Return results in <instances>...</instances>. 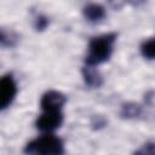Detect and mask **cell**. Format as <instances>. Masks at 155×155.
Listing matches in <instances>:
<instances>
[{"mask_svg":"<svg viewBox=\"0 0 155 155\" xmlns=\"http://www.w3.org/2000/svg\"><path fill=\"white\" fill-rule=\"evenodd\" d=\"M115 34H107L93 38L88 45V53L86 57L87 65H97L108 61L113 52V45L115 42Z\"/></svg>","mask_w":155,"mask_h":155,"instance_id":"6da1fadb","label":"cell"},{"mask_svg":"<svg viewBox=\"0 0 155 155\" xmlns=\"http://www.w3.org/2000/svg\"><path fill=\"white\" fill-rule=\"evenodd\" d=\"M25 155H63V142L52 134L42 136L27 144L24 149Z\"/></svg>","mask_w":155,"mask_h":155,"instance_id":"7a4b0ae2","label":"cell"},{"mask_svg":"<svg viewBox=\"0 0 155 155\" xmlns=\"http://www.w3.org/2000/svg\"><path fill=\"white\" fill-rule=\"evenodd\" d=\"M16 93H17V86H16V82L12 75L10 74L4 75L0 81V107L1 109L7 108L12 103Z\"/></svg>","mask_w":155,"mask_h":155,"instance_id":"3957f363","label":"cell"},{"mask_svg":"<svg viewBox=\"0 0 155 155\" xmlns=\"http://www.w3.org/2000/svg\"><path fill=\"white\" fill-rule=\"evenodd\" d=\"M63 115L61 111H44L36 120V127L41 131L50 132L61 126Z\"/></svg>","mask_w":155,"mask_h":155,"instance_id":"277c9868","label":"cell"},{"mask_svg":"<svg viewBox=\"0 0 155 155\" xmlns=\"http://www.w3.org/2000/svg\"><path fill=\"white\" fill-rule=\"evenodd\" d=\"M65 101V97L61 92L48 91L42 96L40 105L44 111H61Z\"/></svg>","mask_w":155,"mask_h":155,"instance_id":"5b68a950","label":"cell"},{"mask_svg":"<svg viewBox=\"0 0 155 155\" xmlns=\"http://www.w3.org/2000/svg\"><path fill=\"white\" fill-rule=\"evenodd\" d=\"M82 76L90 87H99L103 82V79L99 74V71L93 65H86L82 68Z\"/></svg>","mask_w":155,"mask_h":155,"instance_id":"8992f818","label":"cell"},{"mask_svg":"<svg viewBox=\"0 0 155 155\" xmlns=\"http://www.w3.org/2000/svg\"><path fill=\"white\" fill-rule=\"evenodd\" d=\"M84 16L90 22H99L105 17V10L98 4H90L84 8Z\"/></svg>","mask_w":155,"mask_h":155,"instance_id":"52a82bcc","label":"cell"},{"mask_svg":"<svg viewBox=\"0 0 155 155\" xmlns=\"http://www.w3.org/2000/svg\"><path fill=\"white\" fill-rule=\"evenodd\" d=\"M140 51L143 57L148 59H155V38L144 41L140 46Z\"/></svg>","mask_w":155,"mask_h":155,"instance_id":"ba28073f","label":"cell"},{"mask_svg":"<svg viewBox=\"0 0 155 155\" xmlns=\"http://www.w3.org/2000/svg\"><path fill=\"white\" fill-rule=\"evenodd\" d=\"M140 114V107L134 103H127L122 107L121 115L124 117H136Z\"/></svg>","mask_w":155,"mask_h":155,"instance_id":"9c48e42d","label":"cell"},{"mask_svg":"<svg viewBox=\"0 0 155 155\" xmlns=\"http://www.w3.org/2000/svg\"><path fill=\"white\" fill-rule=\"evenodd\" d=\"M134 155H155V143L150 142L144 144L134 153Z\"/></svg>","mask_w":155,"mask_h":155,"instance_id":"30bf717a","label":"cell"},{"mask_svg":"<svg viewBox=\"0 0 155 155\" xmlns=\"http://www.w3.org/2000/svg\"><path fill=\"white\" fill-rule=\"evenodd\" d=\"M47 24H48V21H47L46 17H39V18L36 19L35 28H36V30H44Z\"/></svg>","mask_w":155,"mask_h":155,"instance_id":"8fae6325","label":"cell"}]
</instances>
